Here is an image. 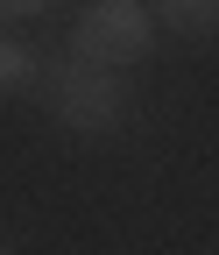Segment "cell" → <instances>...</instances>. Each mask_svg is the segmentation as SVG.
<instances>
[{
	"label": "cell",
	"mask_w": 219,
	"mask_h": 255,
	"mask_svg": "<svg viewBox=\"0 0 219 255\" xmlns=\"http://www.w3.org/2000/svg\"><path fill=\"white\" fill-rule=\"evenodd\" d=\"M57 0H0V28H14V21H28V14H50Z\"/></svg>",
	"instance_id": "obj_5"
},
{
	"label": "cell",
	"mask_w": 219,
	"mask_h": 255,
	"mask_svg": "<svg viewBox=\"0 0 219 255\" xmlns=\"http://www.w3.org/2000/svg\"><path fill=\"white\" fill-rule=\"evenodd\" d=\"M0 255H7V248H0Z\"/></svg>",
	"instance_id": "obj_6"
},
{
	"label": "cell",
	"mask_w": 219,
	"mask_h": 255,
	"mask_svg": "<svg viewBox=\"0 0 219 255\" xmlns=\"http://www.w3.org/2000/svg\"><path fill=\"white\" fill-rule=\"evenodd\" d=\"M50 114L78 128V135H113L128 121V92H120V71H99V64H57L50 71Z\"/></svg>",
	"instance_id": "obj_2"
},
{
	"label": "cell",
	"mask_w": 219,
	"mask_h": 255,
	"mask_svg": "<svg viewBox=\"0 0 219 255\" xmlns=\"http://www.w3.org/2000/svg\"><path fill=\"white\" fill-rule=\"evenodd\" d=\"M212 7L219 0H155V14H163L177 36H212Z\"/></svg>",
	"instance_id": "obj_4"
},
{
	"label": "cell",
	"mask_w": 219,
	"mask_h": 255,
	"mask_svg": "<svg viewBox=\"0 0 219 255\" xmlns=\"http://www.w3.org/2000/svg\"><path fill=\"white\" fill-rule=\"evenodd\" d=\"M43 78V64H36V43H21L14 28H0V100L7 92H28Z\"/></svg>",
	"instance_id": "obj_3"
},
{
	"label": "cell",
	"mask_w": 219,
	"mask_h": 255,
	"mask_svg": "<svg viewBox=\"0 0 219 255\" xmlns=\"http://www.w3.org/2000/svg\"><path fill=\"white\" fill-rule=\"evenodd\" d=\"M155 43V21L142 0H92L71 28V57L78 64H99V71H120V64H142Z\"/></svg>",
	"instance_id": "obj_1"
}]
</instances>
